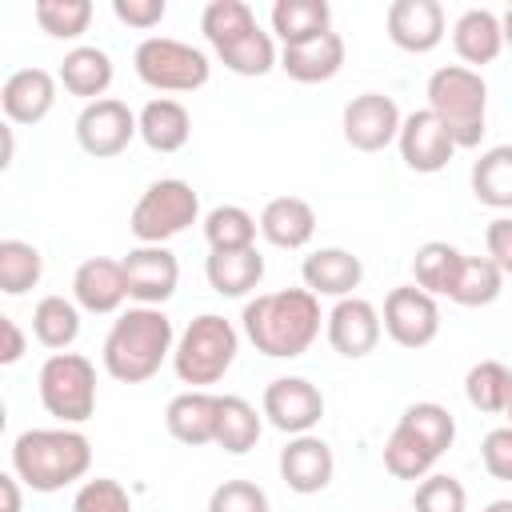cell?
<instances>
[{
  "mask_svg": "<svg viewBox=\"0 0 512 512\" xmlns=\"http://www.w3.org/2000/svg\"><path fill=\"white\" fill-rule=\"evenodd\" d=\"M32 336L48 352H68L80 336V304L68 296H44L32 308Z\"/></svg>",
  "mask_w": 512,
  "mask_h": 512,
  "instance_id": "31",
  "label": "cell"
},
{
  "mask_svg": "<svg viewBox=\"0 0 512 512\" xmlns=\"http://www.w3.org/2000/svg\"><path fill=\"white\" fill-rule=\"evenodd\" d=\"M440 460V452L404 420H396L388 444H384V468L396 476V480H424L432 472V464Z\"/></svg>",
  "mask_w": 512,
  "mask_h": 512,
  "instance_id": "30",
  "label": "cell"
},
{
  "mask_svg": "<svg viewBox=\"0 0 512 512\" xmlns=\"http://www.w3.org/2000/svg\"><path fill=\"white\" fill-rule=\"evenodd\" d=\"M32 16L40 32H48L52 40H76L92 24V4L88 0H36Z\"/></svg>",
  "mask_w": 512,
  "mask_h": 512,
  "instance_id": "39",
  "label": "cell"
},
{
  "mask_svg": "<svg viewBox=\"0 0 512 512\" xmlns=\"http://www.w3.org/2000/svg\"><path fill=\"white\" fill-rule=\"evenodd\" d=\"M72 300L92 312V316H108L120 312V304L128 300V280H124V264L112 256H88L76 272H72Z\"/></svg>",
  "mask_w": 512,
  "mask_h": 512,
  "instance_id": "19",
  "label": "cell"
},
{
  "mask_svg": "<svg viewBox=\"0 0 512 512\" xmlns=\"http://www.w3.org/2000/svg\"><path fill=\"white\" fill-rule=\"evenodd\" d=\"M396 144H400V160H404L412 172H424V176L448 168V160L456 156V140H452V132H448L428 108L404 116Z\"/></svg>",
  "mask_w": 512,
  "mask_h": 512,
  "instance_id": "16",
  "label": "cell"
},
{
  "mask_svg": "<svg viewBox=\"0 0 512 512\" xmlns=\"http://www.w3.org/2000/svg\"><path fill=\"white\" fill-rule=\"evenodd\" d=\"M484 512H512V500H492Z\"/></svg>",
  "mask_w": 512,
  "mask_h": 512,
  "instance_id": "49",
  "label": "cell"
},
{
  "mask_svg": "<svg viewBox=\"0 0 512 512\" xmlns=\"http://www.w3.org/2000/svg\"><path fill=\"white\" fill-rule=\"evenodd\" d=\"M280 68L296 84H324L344 68V36L340 32H324V36H316L308 44L280 48Z\"/></svg>",
  "mask_w": 512,
  "mask_h": 512,
  "instance_id": "24",
  "label": "cell"
},
{
  "mask_svg": "<svg viewBox=\"0 0 512 512\" xmlns=\"http://www.w3.org/2000/svg\"><path fill=\"white\" fill-rule=\"evenodd\" d=\"M200 32L212 44L216 60L236 76H268L280 68L272 32L256 24V12L244 0H212L200 12Z\"/></svg>",
  "mask_w": 512,
  "mask_h": 512,
  "instance_id": "4",
  "label": "cell"
},
{
  "mask_svg": "<svg viewBox=\"0 0 512 512\" xmlns=\"http://www.w3.org/2000/svg\"><path fill=\"white\" fill-rule=\"evenodd\" d=\"M192 136V116L180 100L172 96H156L140 108V140L152 148V152H180Z\"/></svg>",
  "mask_w": 512,
  "mask_h": 512,
  "instance_id": "27",
  "label": "cell"
},
{
  "mask_svg": "<svg viewBox=\"0 0 512 512\" xmlns=\"http://www.w3.org/2000/svg\"><path fill=\"white\" fill-rule=\"evenodd\" d=\"M132 136H140V116H136L124 100H116V96L92 100V104H84L80 116H76V140H80V148H84L88 156H96V160L120 156V152L132 144Z\"/></svg>",
  "mask_w": 512,
  "mask_h": 512,
  "instance_id": "10",
  "label": "cell"
},
{
  "mask_svg": "<svg viewBox=\"0 0 512 512\" xmlns=\"http://www.w3.org/2000/svg\"><path fill=\"white\" fill-rule=\"evenodd\" d=\"M472 196L488 208H512V144H496L480 152L472 164Z\"/></svg>",
  "mask_w": 512,
  "mask_h": 512,
  "instance_id": "35",
  "label": "cell"
},
{
  "mask_svg": "<svg viewBox=\"0 0 512 512\" xmlns=\"http://www.w3.org/2000/svg\"><path fill=\"white\" fill-rule=\"evenodd\" d=\"M384 332L400 348H428L440 336V304L416 284H400L384 296Z\"/></svg>",
  "mask_w": 512,
  "mask_h": 512,
  "instance_id": "11",
  "label": "cell"
},
{
  "mask_svg": "<svg viewBox=\"0 0 512 512\" xmlns=\"http://www.w3.org/2000/svg\"><path fill=\"white\" fill-rule=\"evenodd\" d=\"M164 12H168L164 0H112V16L128 28H140V32L156 28L164 20Z\"/></svg>",
  "mask_w": 512,
  "mask_h": 512,
  "instance_id": "44",
  "label": "cell"
},
{
  "mask_svg": "<svg viewBox=\"0 0 512 512\" xmlns=\"http://www.w3.org/2000/svg\"><path fill=\"white\" fill-rule=\"evenodd\" d=\"M92 468V444L80 428H28L12 440V472L32 492H60L84 480Z\"/></svg>",
  "mask_w": 512,
  "mask_h": 512,
  "instance_id": "3",
  "label": "cell"
},
{
  "mask_svg": "<svg viewBox=\"0 0 512 512\" xmlns=\"http://www.w3.org/2000/svg\"><path fill=\"white\" fill-rule=\"evenodd\" d=\"M0 496H4V508L0 512H20V476L12 468L0 472Z\"/></svg>",
  "mask_w": 512,
  "mask_h": 512,
  "instance_id": "47",
  "label": "cell"
},
{
  "mask_svg": "<svg viewBox=\"0 0 512 512\" xmlns=\"http://www.w3.org/2000/svg\"><path fill=\"white\" fill-rule=\"evenodd\" d=\"M480 460L492 480H512V424L492 428L480 444Z\"/></svg>",
  "mask_w": 512,
  "mask_h": 512,
  "instance_id": "43",
  "label": "cell"
},
{
  "mask_svg": "<svg viewBox=\"0 0 512 512\" xmlns=\"http://www.w3.org/2000/svg\"><path fill=\"white\" fill-rule=\"evenodd\" d=\"M500 28H504V44L512 48V8H508V12L500 16Z\"/></svg>",
  "mask_w": 512,
  "mask_h": 512,
  "instance_id": "48",
  "label": "cell"
},
{
  "mask_svg": "<svg viewBox=\"0 0 512 512\" xmlns=\"http://www.w3.org/2000/svg\"><path fill=\"white\" fill-rule=\"evenodd\" d=\"M208 512H268V492L252 480H224L212 488Z\"/></svg>",
  "mask_w": 512,
  "mask_h": 512,
  "instance_id": "42",
  "label": "cell"
},
{
  "mask_svg": "<svg viewBox=\"0 0 512 512\" xmlns=\"http://www.w3.org/2000/svg\"><path fill=\"white\" fill-rule=\"evenodd\" d=\"M468 492L448 472H428L412 492V512H464Z\"/></svg>",
  "mask_w": 512,
  "mask_h": 512,
  "instance_id": "40",
  "label": "cell"
},
{
  "mask_svg": "<svg viewBox=\"0 0 512 512\" xmlns=\"http://www.w3.org/2000/svg\"><path fill=\"white\" fill-rule=\"evenodd\" d=\"M256 232H260V220L252 212H244L240 204H220L204 216V240H208L212 252L256 248Z\"/></svg>",
  "mask_w": 512,
  "mask_h": 512,
  "instance_id": "36",
  "label": "cell"
},
{
  "mask_svg": "<svg viewBox=\"0 0 512 512\" xmlns=\"http://www.w3.org/2000/svg\"><path fill=\"white\" fill-rule=\"evenodd\" d=\"M324 332H328V344L348 356V360H360L368 356L376 344H380V332H384V320L376 312L372 300L364 296H344L332 304V312L324 316Z\"/></svg>",
  "mask_w": 512,
  "mask_h": 512,
  "instance_id": "15",
  "label": "cell"
},
{
  "mask_svg": "<svg viewBox=\"0 0 512 512\" xmlns=\"http://www.w3.org/2000/svg\"><path fill=\"white\" fill-rule=\"evenodd\" d=\"M504 416H508V424H512V404H508V412H504Z\"/></svg>",
  "mask_w": 512,
  "mask_h": 512,
  "instance_id": "50",
  "label": "cell"
},
{
  "mask_svg": "<svg viewBox=\"0 0 512 512\" xmlns=\"http://www.w3.org/2000/svg\"><path fill=\"white\" fill-rule=\"evenodd\" d=\"M464 396L476 412H488V416H504L508 404H512V368L500 364V360H480L468 368L464 376Z\"/></svg>",
  "mask_w": 512,
  "mask_h": 512,
  "instance_id": "34",
  "label": "cell"
},
{
  "mask_svg": "<svg viewBox=\"0 0 512 512\" xmlns=\"http://www.w3.org/2000/svg\"><path fill=\"white\" fill-rule=\"evenodd\" d=\"M40 404L52 420L76 428L96 416V368L80 352H52L40 364Z\"/></svg>",
  "mask_w": 512,
  "mask_h": 512,
  "instance_id": "7",
  "label": "cell"
},
{
  "mask_svg": "<svg viewBox=\"0 0 512 512\" xmlns=\"http://www.w3.org/2000/svg\"><path fill=\"white\" fill-rule=\"evenodd\" d=\"M236 348H240V336H236L232 320H224L216 312H204L180 332L176 352H172V368L184 384L208 388V384L224 380V372L236 360Z\"/></svg>",
  "mask_w": 512,
  "mask_h": 512,
  "instance_id": "6",
  "label": "cell"
},
{
  "mask_svg": "<svg viewBox=\"0 0 512 512\" xmlns=\"http://www.w3.org/2000/svg\"><path fill=\"white\" fill-rule=\"evenodd\" d=\"M56 80L64 84L68 96H80V100H104L108 84H112V56L96 44H76L72 52H64L60 60V72Z\"/></svg>",
  "mask_w": 512,
  "mask_h": 512,
  "instance_id": "26",
  "label": "cell"
},
{
  "mask_svg": "<svg viewBox=\"0 0 512 512\" xmlns=\"http://www.w3.org/2000/svg\"><path fill=\"white\" fill-rule=\"evenodd\" d=\"M176 352V332L164 308L136 304L120 312L104 336V372L120 384H144L160 372V364Z\"/></svg>",
  "mask_w": 512,
  "mask_h": 512,
  "instance_id": "2",
  "label": "cell"
},
{
  "mask_svg": "<svg viewBox=\"0 0 512 512\" xmlns=\"http://www.w3.org/2000/svg\"><path fill=\"white\" fill-rule=\"evenodd\" d=\"M320 296L308 288H280V292H260L256 300L244 304L240 324L244 336L252 340L256 352L272 360H292L312 348L320 336Z\"/></svg>",
  "mask_w": 512,
  "mask_h": 512,
  "instance_id": "1",
  "label": "cell"
},
{
  "mask_svg": "<svg viewBox=\"0 0 512 512\" xmlns=\"http://www.w3.org/2000/svg\"><path fill=\"white\" fill-rule=\"evenodd\" d=\"M72 512H136L128 488L112 476H96V480H84L72 496Z\"/></svg>",
  "mask_w": 512,
  "mask_h": 512,
  "instance_id": "41",
  "label": "cell"
},
{
  "mask_svg": "<svg viewBox=\"0 0 512 512\" xmlns=\"http://www.w3.org/2000/svg\"><path fill=\"white\" fill-rule=\"evenodd\" d=\"M0 332H4V348H0V364L8 368V364H16L20 356H24V332H20V324L12 320V316H0Z\"/></svg>",
  "mask_w": 512,
  "mask_h": 512,
  "instance_id": "46",
  "label": "cell"
},
{
  "mask_svg": "<svg viewBox=\"0 0 512 512\" xmlns=\"http://www.w3.org/2000/svg\"><path fill=\"white\" fill-rule=\"evenodd\" d=\"M400 124H404V116H400L396 100L384 96V92H360V96H352L344 104V120H340L344 140L356 152H384L400 136Z\"/></svg>",
  "mask_w": 512,
  "mask_h": 512,
  "instance_id": "13",
  "label": "cell"
},
{
  "mask_svg": "<svg viewBox=\"0 0 512 512\" xmlns=\"http://www.w3.org/2000/svg\"><path fill=\"white\" fill-rule=\"evenodd\" d=\"M428 112L452 132L456 148H476L484 136V116H488V84L476 68L464 64H444L428 76Z\"/></svg>",
  "mask_w": 512,
  "mask_h": 512,
  "instance_id": "5",
  "label": "cell"
},
{
  "mask_svg": "<svg viewBox=\"0 0 512 512\" xmlns=\"http://www.w3.org/2000/svg\"><path fill=\"white\" fill-rule=\"evenodd\" d=\"M200 220V196L188 180H152L140 200L132 204V216H128V228L140 244H164L180 232H188L192 224Z\"/></svg>",
  "mask_w": 512,
  "mask_h": 512,
  "instance_id": "8",
  "label": "cell"
},
{
  "mask_svg": "<svg viewBox=\"0 0 512 512\" xmlns=\"http://www.w3.org/2000/svg\"><path fill=\"white\" fill-rule=\"evenodd\" d=\"M216 412H220V396H212L204 388H188V392L168 400L164 428H168L172 440H180L188 448L216 444Z\"/></svg>",
  "mask_w": 512,
  "mask_h": 512,
  "instance_id": "21",
  "label": "cell"
},
{
  "mask_svg": "<svg viewBox=\"0 0 512 512\" xmlns=\"http://www.w3.org/2000/svg\"><path fill=\"white\" fill-rule=\"evenodd\" d=\"M204 276H208L212 292H220V296H248L264 280V256L256 248H244V252H208Z\"/></svg>",
  "mask_w": 512,
  "mask_h": 512,
  "instance_id": "29",
  "label": "cell"
},
{
  "mask_svg": "<svg viewBox=\"0 0 512 512\" xmlns=\"http://www.w3.org/2000/svg\"><path fill=\"white\" fill-rule=\"evenodd\" d=\"M300 280L312 296H352L364 280V264L360 256H352L348 248H316L312 256H304L300 264Z\"/></svg>",
  "mask_w": 512,
  "mask_h": 512,
  "instance_id": "22",
  "label": "cell"
},
{
  "mask_svg": "<svg viewBox=\"0 0 512 512\" xmlns=\"http://www.w3.org/2000/svg\"><path fill=\"white\" fill-rule=\"evenodd\" d=\"M452 48L456 56L464 60V68H484L492 64L500 52H504V28H500V16L488 12V8H468L456 16L452 24Z\"/></svg>",
  "mask_w": 512,
  "mask_h": 512,
  "instance_id": "23",
  "label": "cell"
},
{
  "mask_svg": "<svg viewBox=\"0 0 512 512\" xmlns=\"http://www.w3.org/2000/svg\"><path fill=\"white\" fill-rule=\"evenodd\" d=\"M500 288H504V272L488 256H464L448 300H456L460 308H484V304H492L500 296Z\"/></svg>",
  "mask_w": 512,
  "mask_h": 512,
  "instance_id": "38",
  "label": "cell"
},
{
  "mask_svg": "<svg viewBox=\"0 0 512 512\" xmlns=\"http://www.w3.org/2000/svg\"><path fill=\"white\" fill-rule=\"evenodd\" d=\"M44 276V256L36 244L28 240H0V292L4 296H24L28 288H36Z\"/></svg>",
  "mask_w": 512,
  "mask_h": 512,
  "instance_id": "37",
  "label": "cell"
},
{
  "mask_svg": "<svg viewBox=\"0 0 512 512\" xmlns=\"http://www.w3.org/2000/svg\"><path fill=\"white\" fill-rule=\"evenodd\" d=\"M332 472H336V456L328 448V440L304 432V436H292L284 448H280V480L300 492V496H312V492H324L332 484Z\"/></svg>",
  "mask_w": 512,
  "mask_h": 512,
  "instance_id": "18",
  "label": "cell"
},
{
  "mask_svg": "<svg viewBox=\"0 0 512 512\" xmlns=\"http://www.w3.org/2000/svg\"><path fill=\"white\" fill-rule=\"evenodd\" d=\"M124 280H128V296L136 304L160 308L164 300H172L176 284H180V264L164 244H140L132 248L124 260Z\"/></svg>",
  "mask_w": 512,
  "mask_h": 512,
  "instance_id": "14",
  "label": "cell"
},
{
  "mask_svg": "<svg viewBox=\"0 0 512 512\" xmlns=\"http://www.w3.org/2000/svg\"><path fill=\"white\" fill-rule=\"evenodd\" d=\"M260 236L272 248H304L316 236V212L300 196H276L260 212Z\"/></svg>",
  "mask_w": 512,
  "mask_h": 512,
  "instance_id": "25",
  "label": "cell"
},
{
  "mask_svg": "<svg viewBox=\"0 0 512 512\" xmlns=\"http://www.w3.org/2000/svg\"><path fill=\"white\" fill-rule=\"evenodd\" d=\"M460 264H464V252L452 248L448 240H428L416 248L412 256V276H416V288H424L428 296H448L456 276H460Z\"/></svg>",
  "mask_w": 512,
  "mask_h": 512,
  "instance_id": "32",
  "label": "cell"
},
{
  "mask_svg": "<svg viewBox=\"0 0 512 512\" xmlns=\"http://www.w3.org/2000/svg\"><path fill=\"white\" fill-rule=\"evenodd\" d=\"M56 104V76L44 68H16L0 84V108L8 124H40Z\"/></svg>",
  "mask_w": 512,
  "mask_h": 512,
  "instance_id": "20",
  "label": "cell"
},
{
  "mask_svg": "<svg viewBox=\"0 0 512 512\" xmlns=\"http://www.w3.org/2000/svg\"><path fill=\"white\" fill-rule=\"evenodd\" d=\"M268 20H272V36L284 48L308 44V40L332 32V8H328V0H276Z\"/></svg>",
  "mask_w": 512,
  "mask_h": 512,
  "instance_id": "28",
  "label": "cell"
},
{
  "mask_svg": "<svg viewBox=\"0 0 512 512\" xmlns=\"http://www.w3.org/2000/svg\"><path fill=\"white\" fill-rule=\"evenodd\" d=\"M384 28L400 52L424 56L444 40V8L436 0H392L384 12Z\"/></svg>",
  "mask_w": 512,
  "mask_h": 512,
  "instance_id": "17",
  "label": "cell"
},
{
  "mask_svg": "<svg viewBox=\"0 0 512 512\" xmlns=\"http://www.w3.org/2000/svg\"><path fill=\"white\" fill-rule=\"evenodd\" d=\"M264 412H256L244 396H220V412H216V444L232 456H244L248 448H256L260 432H264Z\"/></svg>",
  "mask_w": 512,
  "mask_h": 512,
  "instance_id": "33",
  "label": "cell"
},
{
  "mask_svg": "<svg viewBox=\"0 0 512 512\" xmlns=\"http://www.w3.org/2000/svg\"><path fill=\"white\" fill-rule=\"evenodd\" d=\"M136 76L156 92H196L208 84L212 64L200 48L172 40V36H148L132 52Z\"/></svg>",
  "mask_w": 512,
  "mask_h": 512,
  "instance_id": "9",
  "label": "cell"
},
{
  "mask_svg": "<svg viewBox=\"0 0 512 512\" xmlns=\"http://www.w3.org/2000/svg\"><path fill=\"white\" fill-rule=\"evenodd\" d=\"M260 412L268 416L272 428H280L284 436H304L320 424L324 416V396L312 380L304 376H280L264 388V400H260Z\"/></svg>",
  "mask_w": 512,
  "mask_h": 512,
  "instance_id": "12",
  "label": "cell"
},
{
  "mask_svg": "<svg viewBox=\"0 0 512 512\" xmlns=\"http://www.w3.org/2000/svg\"><path fill=\"white\" fill-rule=\"evenodd\" d=\"M484 248H488V260L512 276V216H496L488 228H484Z\"/></svg>",
  "mask_w": 512,
  "mask_h": 512,
  "instance_id": "45",
  "label": "cell"
}]
</instances>
